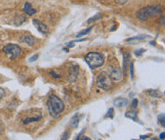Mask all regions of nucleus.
Instances as JSON below:
<instances>
[{
  "instance_id": "nucleus-1",
  "label": "nucleus",
  "mask_w": 165,
  "mask_h": 140,
  "mask_svg": "<svg viewBox=\"0 0 165 140\" xmlns=\"http://www.w3.org/2000/svg\"><path fill=\"white\" fill-rule=\"evenodd\" d=\"M48 111L52 117L56 118L60 115V113L64 111V103L62 100L55 95H51L47 101Z\"/></svg>"
},
{
  "instance_id": "nucleus-2",
  "label": "nucleus",
  "mask_w": 165,
  "mask_h": 140,
  "mask_svg": "<svg viewBox=\"0 0 165 140\" xmlns=\"http://www.w3.org/2000/svg\"><path fill=\"white\" fill-rule=\"evenodd\" d=\"M161 12L162 7L160 5L144 7V8H141L136 12V17L141 20V21H146V20L160 15V13H161Z\"/></svg>"
},
{
  "instance_id": "nucleus-3",
  "label": "nucleus",
  "mask_w": 165,
  "mask_h": 140,
  "mask_svg": "<svg viewBox=\"0 0 165 140\" xmlns=\"http://www.w3.org/2000/svg\"><path fill=\"white\" fill-rule=\"evenodd\" d=\"M85 61L92 69H97L104 64V57L101 53L97 52H91L85 56Z\"/></svg>"
},
{
  "instance_id": "nucleus-4",
  "label": "nucleus",
  "mask_w": 165,
  "mask_h": 140,
  "mask_svg": "<svg viewBox=\"0 0 165 140\" xmlns=\"http://www.w3.org/2000/svg\"><path fill=\"white\" fill-rule=\"evenodd\" d=\"M21 52L22 50L20 47L15 44H7L3 47V52L8 55V57L12 61H14V60L18 58L19 55H21Z\"/></svg>"
},
{
  "instance_id": "nucleus-5",
  "label": "nucleus",
  "mask_w": 165,
  "mask_h": 140,
  "mask_svg": "<svg viewBox=\"0 0 165 140\" xmlns=\"http://www.w3.org/2000/svg\"><path fill=\"white\" fill-rule=\"evenodd\" d=\"M96 85L99 89L103 91H108L112 87V79L109 73L106 72H101L96 79Z\"/></svg>"
},
{
  "instance_id": "nucleus-6",
  "label": "nucleus",
  "mask_w": 165,
  "mask_h": 140,
  "mask_svg": "<svg viewBox=\"0 0 165 140\" xmlns=\"http://www.w3.org/2000/svg\"><path fill=\"white\" fill-rule=\"evenodd\" d=\"M77 73H78V66L75 63H71L70 68H69V72H68V76H69V80L72 82H75L76 79L77 77Z\"/></svg>"
},
{
  "instance_id": "nucleus-7",
  "label": "nucleus",
  "mask_w": 165,
  "mask_h": 140,
  "mask_svg": "<svg viewBox=\"0 0 165 140\" xmlns=\"http://www.w3.org/2000/svg\"><path fill=\"white\" fill-rule=\"evenodd\" d=\"M131 62V55L129 52H125L123 55V75H125L127 73V70Z\"/></svg>"
},
{
  "instance_id": "nucleus-8",
  "label": "nucleus",
  "mask_w": 165,
  "mask_h": 140,
  "mask_svg": "<svg viewBox=\"0 0 165 140\" xmlns=\"http://www.w3.org/2000/svg\"><path fill=\"white\" fill-rule=\"evenodd\" d=\"M112 81H120V80H121L123 78V73L117 69H114L113 71H112L111 75H109Z\"/></svg>"
},
{
  "instance_id": "nucleus-9",
  "label": "nucleus",
  "mask_w": 165,
  "mask_h": 140,
  "mask_svg": "<svg viewBox=\"0 0 165 140\" xmlns=\"http://www.w3.org/2000/svg\"><path fill=\"white\" fill-rule=\"evenodd\" d=\"M32 23H34V25L35 26V28L40 32L42 33H47L49 31H48V27L46 26L44 23L40 22V21H38V20L36 19H34L32 20Z\"/></svg>"
},
{
  "instance_id": "nucleus-10",
  "label": "nucleus",
  "mask_w": 165,
  "mask_h": 140,
  "mask_svg": "<svg viewBox=\"0 0 165 140\" xmlns=\"http://www.w3.org/2000/svg\"><path fill=\"white\" fill-rule=\"evenodd\" d=\"M19 41L21 43H25L29 46H34L35 43V38L32 35H26V36H22L19 38Z\"/></svg>"
},
{
  "instance_id": "nucleus-11",
  "label": "nucleus",
  "mask_w": 165,
  "mask_h": 140,
  "mask_svg": "<svg viewBox=\"0 0 165 140\" xmlns=\"http://www.w3.org/2000/svg\"><path fill=\"white\" fill-rule=\"evenodd\" d=\"M23 11L25 13H27L28 15L32 16V15H34L35 13L36 12V10H35L34 8L32 7V5L29 3V2H26L25 5H24V8H23Z\"/></svg>"
},
{
  "instance_id": "nucleus-12",
  "label": "nucleus",
  "mask_w": 165,
  "mask_h": 140,
  "mask_svg": "<svg viewBox=\"0 0 165 140\" xmlns=\"http://www.w3.org/2000/svg\"><path fill=\"white\" fill-rule=\"evenodd\" d=\"M114 105L116 107H125L128 105V100L126 98H116L114 101Z\"/></svg>"
},
{
  "instance_id": "nucleus-13",
  "label": "nucleus",
  "mask_w": 165,
  "mask_h": 140,
  "mask_svg": "<svg viewBox=\"0 0 165 140\" xmlns=\"http://www.w3.org/2000/svg\"><path fill=\"white\" fill-rule=\"evenodd\" d=\"M148 93L151 97H154V98H160L162 96V93L158 91H157V90H149Z\"/></svg>"
},
{
  "instance_id": "nucleus-14",
  "label": "nucleus",
  "mask_w": 165,
  "mask_h": 140,
  "mask_svg": "<svg viewBox=\"0 0 165 140\" xmlns=\"http://www.w3.org/2000/svg\"><path fill=\"white\" fill-rule=\"evenodd\" d=\"M136 115H137L136 112H127L126 115H125V116H126L127 118H130V119L134 120V121H136V122H138V119H137Z\"/></svg>"
},
{
  "instance_id": "nucleus-15",
  "label": "nucleus",
  "mask_w": 165,
  "mask_h": 140,
  "mask_svg": "<svg viewBox=\"0 0 165 140\" xmlns=\"http://www.w3.org/2000/svg\"><path fill=\"white\" fill-rule=\"evenodd\" d=\"M41 118V115L40 116H36V117H29V118H26L23 120V124H29L31 122H35V121H38L39 119Z\"/></svg>"
},
{
  "instance_id": "nucleus-16",
  "label": "nucleus",
  "mask_w": 165,
  "mask_h": 140,
  "mask_svg": "<svg viewBox=\"0 0 165 140\" xmlns=\"http://www.w3.org/2000/svg\"><path fill=\"white\" fill-rule=\"evenodd\" d=\"M78 123H79V118H77V115H76L72 119V122H71V125L72 126V128H77L78 126Z\"/></svg>"
},
{
  "instance_id": "nucleus-17",
  "label": "nucleus",
  "mask_w": 165,
  "mask_h": 140,
  "mask_svg": "<svg viewBox=\"0 0 165 140\" xmlns=\"http://www.w3.org/2000/svg\"><path fill=\"white\" fill-rule=\"evenodd\" d=\"M93 29V26H91V27H89L88 29H86V30H84V31H82V32H80L79 33H77V35H76V37L78 38V37H81V36H83V35H88V33L91 32V30Z\"/></svg>"
},
{
  "instance_id": "nucleus-18",
  "label": "nucleus",
  "mask_w": 165,
  "mask_h": 140,
  "mask_svg": "<svg viewBox=\"0 0 165 140\" xmlns=\"http://www.w3.org/2000/svg\"><path fill=\"white\" fill-rule=\"evenodd\" d=\"M147 37H150L149 35H140V36H136V37H131V38H128L126 41H135V40H141V39H144V38H147Z\"/></svg>"
},
{
  "instance_id": "nucleus-19",
  "label": "nucleus",
  "mask_w": 165,
  "mask_h": 140,
  "mask_svg": "<svg viewBox=\"0 0 165 140\" xmlns=\"http://www.w3.org/2000/svg\"><path fill=\"white\" fill-rule=\"evenodd\" d=\"M157 120H158V123L161 124V126L164 128V127H165V123H164V121H165V115H164V113H161V115H158Z\"/></svg>"
},
{
  "instance_id": "nucleus-20",
  "label": "nucleus",
  "mask_w": 165,
  "mask_h": 140,
  "mask_svg": "<svg viewBox=\"0 0 165 140\" xmlns=\"http://www.w3.org/2000/svg\"><path fill=\"white\" fill-rule=\"evenodd\" d=\"M102 17V15H100V13H97V15H96L94 17H91L90 19H88V23H92V22H95L96 20H97V19H100Z\"/></svg>"
},
{
  "instance_id": "nucleus-21",
  "label": "nucleus",
  "mask_w": 165,
  "mask_h": 140,
  "mask_svg": "<svg viewBox=\"0 0 165 140\" xmlns=\"http://www.w3.org/2000/svg\"><path fill=\"white\" fill-rule=\"evenodd\" d=\"M130 73H131V78L134 79V63L130 62Z\"/></svg>"
},
{
  "instance_id": "nucleus-22",
  "label": "nucleus",
  "mask_w": 165,
  "mask_h": 140,
  "mask_svg": "<svg viewBox=\"0 0 165 140\" xmlns=\"http://www.w3.org/2000/svg\"><path fill=\"white\" fill-rule=\"evenodd\" d=\"M50 73L52 75V77H55V78H57V79L61 78V75H57V73H56V72H54V71H51Z\"/></svg>"
},
{
  "instance_id": "nucleus-23",
  "label": "nucleus",
  "mask_w": 165,
  "mask_h": 140,
  "mask_svg": "<svg viewBox=\"0 0 165 140\" xmlns=\"http://www.w3.org/2000/svg\"><path fill=\"white\" fill-rule=\"evenodd\" d=\"M143 52H145V50H143V49H140V50H136V51H135V55H136V56H140Z\"/></svg>"
},
{
  "instance_id": "nucleus-24",
  "label": "nucleus",
  "mask_w": 165,
  "mask_h": 140,
  "mask_svg": "<svg viewBox=\"0 0 165 140\" xmlns=\"http://www.w3.org/2000/svg\"><path fill=\"white\" fill-rule=\"evenodd\" d=\"M106 116H110L111 118H113V117H114V109H113V108H111V109L108 111Z\"/></svg>"
},
{
  "instance_id": "nucleus-25",
  "label": "nucleus",
  "mask_w": 165,
  "mask_h": 140,
  "mask_svg": "<svg viewBox=\"0 0 165 140\" xmlns=\"http://www.w3.org/2000/svg\"><path fill=\"white\" fill-rule=\"evenodd\" d=\"M4 96H5V91L2 88H0V100H1Z\"/></svg>"
},
{
  "instance_id": "nucleus-26",
  "label": "nucleus",
  "mask_w": 165,
  "mask_h": 140,
  "mask_svg": "<svg viewBox=\"0 0 165 140\" xmlns=\"http://www.w3.org/2000/svg\"><path fill=\"white\" fill-rule=\"evenodd\" d=\"M132 107H133V108L135 109V108H136L137 107V99H134L133 100V102H132Z\"/></svg>"
},
{
  "instance_id": "nucleus-27",
  "label": "nucleus",
  "mask_w": 165,
  "mask_h": 140,
  "mask_svg": "<svg viewBox=\"0 0 165 140\" xmlns=\"http://www.w3.org/2000/svg\"><path fill=\"white\" fill-rule=\"evenodd\" d=\"M37 58H38V55H35L34 56H32V57L30 58V62H35Z\"/></svg>"
},
{
  "instance_id": "nucleus-28",
  "label": "nucleus",
  "mask_w": 165,
  "mask_h": 140,
  "mask_svg": "<svg viewBox=\"0 0 165 140\" xmlns=\"http://www.w3.org/2000/svg\"><path fill=\"white\" fill-rule=\"evenodd\" d=\"M69 135H70V132H65V133H64L63 136H62L61 138H62V139H67Z\"/></svg>"
},
{
  "instance_id": "nucleus-29",
  "label": "nucleus",
  "mask_w": 165,
  "mask_h": 140,
  "mask_svg": "<svg viewBox=\"0 0 165 140\" xmlns=\"http://www.w3.org/2000/svg\"><path fill=\"white\" fill-rule=\"evenodd\" d=\"M164 137H165V132L160 133V139H164Z\"/></svg>"
},
{
  "instance_id": "nucleus-30",
  "label": "nucleus",
  "mask_w": 165,
  "mask_h": 140,
  "mask_svg": "<svg viewBox=\"0 0 165 140\" xmlns=\"http://www.w3.org/2000/svg\"><path fill=\"white\" fill-rule=\"evenodd\" d=\"M160 24H161L162 26H164V16H162V18L160 19Z\"/></svg>"
},
{
  "instance_id": "nucleus-31",
  "label": "nucleus",
  "mask_w": 165,
  "mask_h": 140,
  "mask_svg": "<svg viewBox=\"0 0 165 140\" xmlns=\"http://www.w3.org/2000/svg\"><path fill=\"white\" fill-rule=\"evenodd\" d=\"M148 137H149V135H141L140 139H145V138H148Z\"/></svg>"
},
{
  "instance_id": "nucleus-32",
  "label": "nucleus",
  "mask_w": 165,
  "mask_h": 140,
  "mask_svg": "<svg viewBox=\"0 0 165 140\" xmlns=\"http://www.w3.org/2000/svg\"><path fill=\"white\" fill-rule=\"evenodd\" d=\"M78 139H82V140H90L89 137H79Z\"/></svg>"
}]
</instances>
